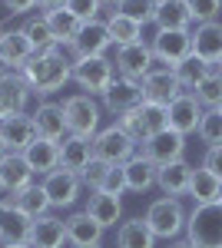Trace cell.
<instances>
[{
    "label": "cell",
    "mask_w": 222,
    "mask_h": 248,
    "mask_svg": "<svg viewBox=\"0 0 222 248\" xmlns=\"http://www.w3.org/2000/svg\"><path fill=\"white\" fill-rule=\"evenodd\" d=\"M20 73H23V79L30 83V90L37 96H50L73 79V63L63 60V53L56 46H50V50H37L34 57L23 63Z\"/></svg>",
    "instance_id": "obj_1"
},
{
    "label": "cell",
    "mask_w": 222,
    "mask_h": 248,
    "mask_svg": "<svg viewBox=\"0 0 222 248\" xmlns=\"http://www.w3.org/2000/svg\"><path fill=\"white\" fill-rule=\"evenodd\" d=\"M186 242L192 248H222V202L196 205L186 218Z\"/></svg>",
    "instance_id": "obj_2"
},
{
    "label": "cell",
    "mask_w": 222,
    "mask_h": 248,
    "mask_svg": "<svg viewBox=\"0 0 222 248\" xmlns=\"http://www.w3.org/2000/svg\"><path fill=\"white\" fill-rule=\"evenodd\" d=\"M186 218H189V212L183 209V202L179 199H172V195H163V199H156L153 205L146 209V225L149 232L156 235V238H179L186 232Z\"/></svg>",
    "instance_id": "obj_3"
},
{
    "label": "cell",
    "mask_w": 222,
    "mask_h": 248,
    "mask_svg": "<svg viewBox=\"0 0 222 248\" xmlns=\"http://www.w3.org/2000/svg\"><path fill=\"white\" fill-rule=\"evenodd\" d=\"M63 119H67V136L93 139L100 129V106L86 93H76L63 99Z\"/></svg>",
    "instance_id": "obj_4"
},
{
    "label": "cell",
    "mask_w": 222,
    "mask_h": 248,
    "mask_svg": "<svg viewBox=\"0 0 222 248\" xmlns=\"http://www.w3.org/2000/svg\"><path fill=\"white\" fill-rule=\"evenodd\" d=\"M73 79L86 96H103L113 86V79H116V63L106 57L73 60Z\"/></svg>",
    "instance_id": "obj_5"
},
{
    "label": "cell",
    "mask_w": 222,
    "mask_h": 248,
    "mask_svg": "<svg viewBox=\"0 0 222 248\" xmlns=\"http://www.w3.org/2000/svg\"><path fill=\"white\" fill-rule=\"evenodd\" d=\"M93 155L110 162V166H123V162H130L136 155V142L113 123V126H106V129H100L93 136Z\"/></svg>",
    "instance_id": "obj_6"
},
{
    "label": "cell",
    "mask_w": 222,
    "mask_h": 248,
    "mask_svg": "<svg viewBox=\"0 0 222 248\" xmlns=\"http://www.w3.org/2000/svg\"><path fill=\"white\" fill-rule=\"evenodd\" d=\"M179 93H186V90H183V83L176 79V70L156 60L153 70L143 77V99L156 103V106H169Z\"/></svg>",
    "instance_id": "obj_7"
},
{
    "label": "cell",
    "mask_w": 222,
    "mask_h": 248,
    "mask_svg": "<svg viewBox=\"0 0 222 248\" xmlns=\"http://www.w3.org/2000/svg\"><path fill=\"white\" fill-rule=\"evenodd\" d=\"M149 46H153V57L159 63L176 70L186 57H192V33L189 30H159Z\"/></svg>",
    "instance_id": "obj_8"
},
{
    "label": "cell",
    "mask_w": 222,
    "mask_h": 248,
    "mask_svg": "<svg viewBox=\"0 0 222 248\" xmlns=\"http://www.w3.org/2000/svg\"><path fill=\"white\" fill-rule=\"evenodd\" d=\"M139 153L146 155L153 166H169V162H179L186 155V136L176 133V129H163V133L149 136L146 142H143V149Z\"/></svg>",
    "instance_id": "obj_9"
},
{
    "label": "cell",
    "mask_w": 222,
    "mask_h": 248,
    "mask_svg": "<svg viewBox=\"0 0 222 248\" xmlns=\"http://www.w3.org/2000/svg\"><path fill=\"white\" fill-rule=\"evenodd\" d=\"M113 46V37L106 30V20H90L80 27V33L73 37L70 50H73L76 60H86V57H103L106 50Z\"/></svg>",
    "instance_id": "obj_10"
},
{
    "label": "cell",
    "mask_w": 222,
    "mask_h": 248,
    "mask_svg": "<svg viewBox=\"0 0 222 248\" xmlns=\"http://www.w3.org/2000/svg\"><path fill=\"white\" fill-rule=\"evenodd\" d=\"M113 63H116L120 77L139 79V83H143V77L153 70L156 57H153V46L139 40V43H130V46H116V60H113Z\"/></svg>",
    "instance_id": "obj_11"
},
{
    "label": "cell",
    "mask_w": 222,
    "mask_h": 248,
    "mask_svg": "<svg viewBox=\"0 0 222 248\" xmlns=\"http://www.w3.org/2000/svg\"><path fill=\"white\" fill-rule=\"evenodd\" d=\"M166 113H169V129L189 136L199 129V119H203L205 109H203V103L196 99V93H179L166 106Z\"/></svg>",
    "instance_id": "obj_12"
},
{
    "label": "cell",
    "mask_w": 222,
    "mask_h": 248,
    "mask_svg": "<svg viewBox=\"0 0 222 248\" xmlns=\"http://www.w3.org/2000/svg\"><path fill=\"white\" fill-rule=\"evenodd\" d=\"M47 195H50V205L53 209H70L76 199H80V175L76 172H67V169H53L50 175H43V182H40Z\"/></svg>",
    "instance_id": "obj_13"
},
{
    "label": "cell",
    "mask_w": 222,
    "mask_h": 248,
    "mask_svg": "<svg viewBox=\"0 0 222 248\" xmlns=\"http://www.w3.org/2000/svg\"><path fill=\"white\" fill-rule=\"evenodd\" d=\"M30 229H34V218L27 212H20L14 202L0 205V242L3 245H27Z\"/></svg>",
    "instance_id": "obj_14"
},
{
    "label": "cell",
    "mask_w": 222,
    "mask_h": 248,
    "mask_svg": "<svg viewBox=\"0 0 222 248\" xmlns=\"http://www.w3.org/2000/svg\"><path fill=\"white\" fill-rule=\"evenodd\" d=\"M143 103V83L139 79H126V77H116L113 86L103 93V106L110 113H126V109H136Z\"/></svg>",
    "instance_id": "obj_15"
},
{
    "label": "cell",
    "mask_w": 222,
    "mask_h": 248,
    "mask_svg": "<svg viewBox=\"0 0 222 248\" xmlns=\"http://www.w3.org/2000/svg\"><path fill=\"white\" fill-rule=\"evenodd\" d=\"M30 83L23 79V73H10L0 79V116H20L30 103Z\"/></svg>",
    "instance_id": "obj_16"
},
{
    "label": "cell",
    "mask_w": 222,
    "mask_h": 248,
    "mask_svg": "<svg viewBox=\"0 0 222 248\" xmlns=\"http://www.w3.org/2000/svg\"><path fill=\"white\" fill-rule=\"evenodd\" d=\"M0 139L7 142L10 153H23L34 139H37V126L34 116H0Z\"/></svg>",
    "instance_id": "obj_17"
},
{
    "label": "cell",
    "mask_w": 222,
    "mask_h": 248,
    "mask_svg": "<svg viewBox=\"0 0 222 248\" xmlns=\"http://www.w3.org/2000/svg\"><path fill=\"white\" fill-rule=\"evenodd\" d=\"M192 53L199 60H205L209 66H216L222 60V23L219 20H209V23L196 27V33H192Z\"/></svg>",
    "instance_id": "obj_18"
},
{
    "label": "cell",
    "mask_w": 222,
    "mask_h": 248,
    "mask_svg": "<svg viewBox=\"0 0 222 248\" xmlns=\"http://www.w3.org/2000/svg\"><path fill=\"white\" fill-rule=\"evenodd\" d=\"M30 248H63L67 245V222L56 215H40L30 229Z\"/></svg>",
    "instance_id": "obj_19"
},
{
    "label": "cell",
    "mask_w": 222,
    "mask_h": 248,
    "mask_svg": "<svg viewBox=\"0 0 222 248\" xmlns=\"http://www.w3.org/2000/svg\"><path fill=\"white\" fill-rule=\"evenodd\" d=\"M34 43L23 37V30H0V63L10 70H23V63L34 57Z\"/></svg>",
    "instance_id": "obj_20"
},
{
    "label": "cell",
    "mask_w": 222,
    "mask_h": 248,
    "mask_svg": "<svg viewBox=\"0 0 222 248\" xmlns=\"http://www.w3.org/2000/svg\"><path fill=\"white\" fill-rule=\"evenodd\" d=\"M27 166L34 169V175H50L53 169H60V142L53 139H34L27 149H23Z\"/></svg>",
    "instance_id": "obj_21"
},
{
    "label": "cell",
    "mask_w": 222,
    "mask_h": 248,
    "mask_svg": "<svg viewBox=\"0 0 222 248\" xmlns=\"http://www.w3.org/2000/svg\"><path fill=\"white\" fill-rule=\"evenodd\" d=\"M83 212L90 215L100 229H113V225L123 218V202H120V195H110V192L96 189L90 199H86V209Z\"/></svg>",
    "instance_id": "obj_22"
},
{
    "label": "cell",
    "mask_w": 222,
    "mask_h": 248,
    "mask_svg": "<svg viewBox=\"0 0 222 248\" xmlns=\"http://www.w3.org/2000/svg\"><path fill=\"white\" fill-rule=\"evenodd\" d=\"M34 126H37L40 139H67V119H63V103H40L34 113Z\"/></svg>",
    "instance_id": "obj_23"
},
{
    "label": "cell",
    "mask_w": 222,
    "mask_h": 248,
    "mask_svg": "<svg viewBox=\"0 0 222 248\" xmlns=\"http://www.w3.org/2000/svg\"><path fill=\"white\" fill-rule=\"evenodd\" d=\"M189 182H192V166L179 159V162H169L163 169L156 172V186L172 195V199H179V195H189Z\"/></svg>",
    "instance_id": "obj_24"
},
{
    "label": "cell",
    "mask_w": 222,
    "mask_h": 248,
    "mask_svg": "<svg viewBox=\"0 0 222 248\" xmlns=\"http://www.w3.org/2000/svg\"><path fill=\"white\" fill-rule=\"evenodd\" d=\"M93 159V139H80V136H67L60 142V169L67 172H80L90 166Z\"/></svg>",
    "instance_id": "obj_25"
},
{
    "label": "cell",
    "mask_w": 222,
    "mask_h": 248,
    "mask_svg": "<svg viewBox=\"0 0 222 248\" xmlns=\"http://www.w3.org/2000/svg\"><path fill=\"white\" fill-rule=\"evenodd\" d=\"M153 23H156L159 30H189V23H192L189 0H159Z\"/></svg>",
    "instance_id": "obj_26"
},
{
    "label": "cell",
    "mask_w": 222,
    "mask_h": 248,
    "mask_svg": "<svg viewBox=\"0 0 222 248\" xmlns=\"http://www.w3.org/2000/svg\"><path fill=\"white\" fill-rule=\"evenodd\" d=\"M103 238V229L93 222L86 212H76L67 218V242L73 248H90V245H100Z\"/></svg>",
    "instance_id": "obj_27"
},
{
    "label": "cell",
    "mask_w": 222,
    "mask_h": 248,
    "mask_svg": "<svg viewBox=\"0 0 222 248\" xmlns=\"http://www.w3.org/2000/svg\"><path fill=\"white\" fill-rule=\"evenodd\" d=\"M123 172H126V189L143 195L146 189L156 186V172H159V166H153L143 153H136L130 162H123Z\"/></svg>",
    "instance_id": "obj_28"
},
{
    "label": "cell",
    "mask_w": 222,
    "mask_h": 248,
    "mask_svg": "<svg viewBox=\"0 0 222 248\" xmlns=\"http://www.w3.org/2000/svg\"><path fill=\"white\" fill-rule=\"evenodd\" d=\"M0 182L10 189V195L20 192V189H27V186L34 182V169L27 166L23 153H7V159L0 162Z\"/></svg>",
    "instance_id": "obj_29"
},
{
    "label": "cell",
    "mask_w": 222,
    "mask_h": 248,
    "mask_svg": "<svg viewBox=\"0 0 222 248\" xmlns=\"http://www.w3.org/2000/svg\"><path fill=\"white\" fill-rule=\"evenodd\" d=\"M116 245L120 248H156V235L149 232L146 218H130V222H120Z\"/></svg>",
    "instance_id": "obj_30"
},
{
    "label": "cell",
    "mask_w": 222,
    "mask_h": 248,
    "mask_svg": "<svg viewBox=\"0 0 222 248\" xmlns=\"http://www.w3.org/2000/svg\"><path fill=\"white\" fill-rule=\"evenodd\" d=\"M189 195L196 205H209V202H219L222 195V179H216L209 169H192V182H189Z\"/></svg>",
    "instance_id": "obj_31"
},
{
    "label": "cell",
    "mask_w": 222,
    "mask_h": 248,
    "mask_svg": "<svg viewBox=\"0 0 222 248\" xmlns=\"http://www.w3.org/2000/svg\"><path fill=\"white\" fill-rule=\"evenodd\" d=\"M47 23H50V33H53V43H73V37L80 33V17H73L67 7H53V10H47Z\"/></svg>",
    "instance_id": "obj_32"
},
{
    "label": "cell",
    "mask_w": 222,
    "mask_h": 248,
    "mask_svg": "<svg viewBox=\"0 0 222 248\" xmlns=\"http://www.w3.org/2000/svg\"><path fill=\"white\" fill-rule=\"evenodd\" d=\"M14 205H17L20 212H27L30 218H40V215H47V212L53 209L50 205V195H47V189L43 186H27V189H20L14 192Z\"/></svg>",
    "instance_id": "obj_33"
},
{
    "label": "cell",
    "mask_w": 222,
    "mask_h": 248,
    "mask_svg": "<svg viewBox=\"0 0 222 248\" xmlns=\"http://www.w3.org/2000/svg\"><path fill=\"white\" fill-rule=\"evenodd\" d=\"M136 116H139V129H143V142H146L149 136H156V133H163V129H169V113H166V106H156V103H139L136 106ZM139 142V146H143Z\"/></svg>",
    "instance_id": "obj_34"
},
{
    "label": "cell",
    "mask_w": 222,
    "mask_h": 248,
    "mask_svg": "<svg viewBox=\"0 0 222 248\" xmlns=\"http://www.w3.org/2000/svg\"><path fill=\"white\" fill-rule=\"evenodd\" d=\"M106 30H110V37L116 46H130V43H139L143 40V27L136 23V20L123 17L120 10H113L110 17H106Z\"/></svg>",
    "instance_id": "obj_35"
},
{
    "label": "cell",
    "mask_w": 222,
    "mask_h": 248,
    "mask_svg": "<svg viewBox=\"0 0 222 248\" xmlns=\"http://www.w3.org/2000/svg\"><path fill=\"white\" fill-rule=\"evenodd\" d=\"M212 70H216V66H209L205 60H199L196 53H192V57H186L183 63L176 66V79L183 83V90H186V93H192V90H196V86H199V83H203V79L209 77Z\"/></svg>",
    "instance_id": "obj_36"
},
{
    "label": "cell",
    "mask_w": 222,
    "mask_h": 248,
    "mask_svg": "<svg viewBox=\"0 0 222 248\" xmlns=\"http://www.w3.org/2000/svg\"><path fill=\"white\" fill-rule=\"evenodd\" d=\"M23 37L34 43V50H50V46H56L53 43V33H50V23H47V14H40V17H30L23 27Z\"/></svg>",
    "instance_id": "obj_37"
},
{
    "label": "cell",
    "mask_w": 222,
    "mask_h": 248,
    "mask_svg": "<svg viewBox=\"0 0 222 248\" xmlns=\"http://www.w3.org/2000/svg\"><path fill=\"white\" fill-rule=\"evenodd\" d=\"M192 93H196L199 103H203V109H219V106H222V73H219V70H212V73H209Z\"/></svg>",
    "instance_id": "obj_38"
},
{
    "label": "cell",
    "mask_w": 222,
    "mask_h": 248,
    "mask_svg": "<svg viewBox=\"0 0 222 248\" xmlns=\"http://www.w3.org/2000/svg\"><path fill=\"white\" fill-rule=\"evenodd\" d=\"M196 136L203 139L205 146H222V109H205Z\"/></svg>",
    "instance_id": "obj_39"
},
{
    "label": "cell",
    "mask_w": 222,
    "mask_h": 248,
    "mask_svg": "<svg viewBox=\"0 0 222 248\" xmlns=\"http://www.w3.org/2000/svg\"><path fill=\"white\" fill-rule=\"evenodd\" d=\"M156 3H159V0H123V3H120V14L136 20L139 27H146V23L156 20Z\"/></svg>",
    "instance_id": "obj_40"
},
{
    "label": "cell",
    "mask_w": 222,
    "mask_h": 248,
    "mask_svg": "<svg viewBox=\"0 0 222 248\" xmlns=\"http://www.w3.org/2000/svg\"><path fill=\"white\" fill-rule=\"evenodd\" d=\"M63 7H67L73 17H80V23H90V20H100L103 0H67Z\"/></svg>",
    "instance_id": "obj_41"
},
{
    "label": "cell",
    "mask_w": 222,
    "mask_h": 248,
    "mask_svg": "<svg viewBox=\"0 0 222 248\" xmlns=\"http://www.w3.org/2000/svg\"><path fill=\"white\" fill-rule=\"evenodd\" d=\"M106 172H110V162H103V159H96V155H93V159H90V166L80 172V182H83V186H90V189L96 192L100 186H103Z\"/></svg>",
    "instance_id": "obj_42"
},
{
    "label": "cell",
    "mask_w": 222,
    "mask_h": 248,
    "mask_svg": "<svg viewBox=\"0 0 222 248\" xmlns=\"http://www.w3.org/2000/svg\"><path fill=\"white\" fill-rule=\"evenodd\" d=\"M189 10H192V23H209L219 17L222 0H189Z\"/></svg>",
    "instance_id": "obj_43"
},
{
    "label": "cell",
    "mask_w": 222,
    "mask_h": 248,
    "mask_svg": "<svg viewBox=\"0 0 222 248\" xmlns=\"http://www.w3.org/2000/svg\"><path fill=\"white\" fill-rule=\"evenodd\" d=\"M116 126H120L123 133L130 136L136 146L143 142V129H139V116H136V109H126V113H120V116H116Z\"/></svg>",
    "instance_id": "obj_44"
},
{
    "label": "cell",
    "mask_w": 222,
    "mask_h": 248,
    "mask_svg": "<svg viewBox=\"0 0 222 248\" xmlns=\"http://www.w3.org/2000/svg\"><path fill=\"white\" fill-rule=\"evenodd\" d=\"M100 192H110V195H123V192H126V172H123V166H110Z\"/></svg>",
    "instance_id": "obj_45"
},
{
    "label": "cell",
    "mask_w": 222,
    "mask_h": 248,
    "mask_svg": "<svg viewBox=\"0 0 222 248\" xmlns=\"http://www.w3.org/2000/svg\"><path fill=\"white\" fill-rule=\"evenodd\" d=\"M203 169H209L216 179H222V146H209V149H205Z\"/></svg>",
    "instance_id": "obj_46"
},
{
    "label": "cell",
    "mask_w": 222,
    "mask_h": 248,
    "mask_svg": "<svg viewBox=\"0 0 222 248\" xmlns=\"http://www.w3.org/2000/svg\"><path fill=\"white\" fill-rule=\"evenodd\" d=\"M3 7H7V14H27V10H34V7H40V0H0Z\"/></svg>",
    "instance_id": "obj_47"
},
{
    "label": "cell",
    "mask_w": 222,
    "mask_h": 248,
    "mask_svg": "<svg viewBox=\"0 0 222 248\" xmlns=\"http://www.w3.org/2000/svg\"><path fill=\"white\" fill-rule=\"evenodd\" d=\"M63 3H67V0H40L43 10H53V7H63Z\"/></svg>",
    "instance_id": "obj_48"
},
{
    "label": "cell",
    "mask_w": 222,
    "mask_h": 248,
    "mask_svg": "<svg viewBox=\"0 0 222 248\" xmlns=\"http://www.w3.org/2000/svg\"><path fill=\"white\" fill-rule=\"evenodd\" d=\"M3 202H14V195H10V189L0 182V205H3Z\"/></svg>",
    "instance_id": "obj_49"
},
{
    "label": "cell",
    "mask_w": 222,
    "mask_h": 248,
    "mask_svg": "<svg viewBox=\"0 0 222 248\" xmlns=\"http://www.w3.org/2000/svg\"><path fill=\"white\" fill-rule=\"evenodd\" d=\"M169 248H192V245H189L186 238H172V245H169Z\"/></svg>",
    "instance_id": "obj_50"
},
{
    "label": "cell",
    "mask_w": 222,
    "mask_h": 248,
    "mask_svg": "<svg viewBox=\"0 0 222 248\" xmlns=\"http://www.w3.org/2000/svg\"><path fill=\"white\" fill-rule=\"evenodd\" d=\"M10 73H14V70H10L7 63H0V79H3V77H10Z\"/></svg>",
    "instance_id": "obj_51"
},
{
    "label": "cell",
    "mask_w": 222,
    "mask_h": 248,
    "mask_svg": "<svg viewBox=\"0 0 222 248\" xmlns=\"http://www.w3.org/2000/svg\"><path fill=\"white\" fill-rule=\"evenodd\" d=\"M7 153H10V149H7V142H3V139H0V162H3V159H7Z\"/></svg>",
    "instance_id": "obj_52"
},
{
    "label": "cell",
    "mask_w": 222,
    "mask_h": 248,
    "mask_svg": "<svg viewBox=\"0 0 222 248\" xmlns=\"http://www.w3.org/2000/svg\"><path fill=\"white\" fill-rule=\"evenodd\" d=\"M103 3H113V7H120V3H123V0H103Z\"/></svg>",
    "instance_id": "obj_53"
},
{
    "label": "cell",
    "mask_w": 222,
    "mask_h": 248,
    "mask_svg": "<svg viewBox=\"0 0 222 248\" xmlns=\"http://www.w3.org/2000/svg\"><path fill=\"white\" fill-rule=\"evenodd\" d=\"M3 248H30V245H3Z\"/></svg>",
    "instance_id": "obj_54"
},
{
    "label": "cell",
    "mask_w": 222,
    "mask_h": 248,
    "mask_svg": "<svg viewBox=\"0 0 222 248\" xmlns=\"http://www.w3.org/2000/svg\"><path fill=\"white\" fill-rule=\"evenodd\" d=\"M216 70H219V73H222V60H219V63H216Z\"/></svg>",
    "instance_id": "obj_55"
},
{
    "label": "cell",
    "mask_w": 222,
    "mask_h": 248,
    "mask_svg": "<svg viewBox=\"0 0 222 248\" xmlns=\"http://www.w3.org/2000/svg\"><path fill=\"white\" fill-rule=\"evenodd\" d=\"M90 248H100V245H90Z\"/></svg>",
    "instance_id": "obj_56"
},
{
    "label": "cell",
    "mask_w": 222,
    "mask_h": 248,
    "mask_svg": "<svg viewBox=\"0 0 222 248\" xmlns=\"http://www.w3.org/2000/svg\"><path fill=\"white\" fill-rule=\"evenodd\" d=\"M219 202H222V195H219Z\"/></svg>",
    "instance_id": "obj_57"
},
{
    "label": "cell",
    "mask_w": 222,
    "mask_h": 248,
    "mask_svg": "<svg viewBox=\"0 0 222 248\" xmlns=\"http://www.w3.org/2000/svg\"><path fill=\"white\" fill-rule=\"evenodd\" d=\"M219 109H222V106H219Z\"/></svg>",
    "instance_id": "obj_58"
}]
</instances>
